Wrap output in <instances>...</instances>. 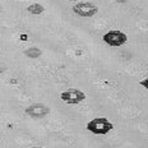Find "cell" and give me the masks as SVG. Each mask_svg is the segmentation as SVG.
Masks as SVG:
<instances>
[{"label":"cell","instance_id":"1","mask_svg":"<svg viewBox=\"0 0 148 148\" xmlns=\"http://www.w3.org/2000/svg\"><path fill=\"white\" fill-rule=\"evenodd\" d=\"M86 128H87L88 132H91V133L96 135H105L112 130L114 125L106 118H96V119H92L91 121H88Z\"/></svg>","mask_w":148,"mask_h":148},{"label":"cell","instance_id":"2","mask_svg":"<svg viewBox=\"0 0 148 148\" xmlns=\"http://www.w3.org/2000/svg\"><path fill=\"white\" fill-rule=\"evenodd\" d=\"M102 40L105 44L111 46V47H119V46H123L128 42V36L121 31L111 29L102 36Z\"/></svg>","mask_w":148,"mask_h":148},{"label":"cell","instance_id":"3","mask_svg":"<svg viewBox=\"0 0 148 148\" xmlns=\"http://www.w3.org/2000/svg\"><path fill=\"white\" fill-rule=\"evenodd\" d=\"M72 10L74 14L79 15V17H82V18H91L98 13V7L95 5L93 3L81 1V3H77L72 8Z\"/></svg>","mask_w":148,"mask_h":148},{"label":"cell","instance_id":"4","mask_svg":"<svg viewBox=\"0 0 148 148\" xmlns=\"http://www.w3.org/2000/svg\"><path fill=\"white\" fill-rule=\"evenodd\" d=\"M60 98L65 103L77 105V103H81L82 101L86 100V93L83 91H81V89L69 88V89H66V91L61 92V93H60Z\"/></svg>","mask_w":148,"mask_h":148},{"label":"cell","instance_id":"5","mask_svg":"<svg viewBox=\"0 0 148 148\" xmlns=\"http://www.w3.org/2000/svg\"><path fill=\"white\" fill-rule=\"evenodd\" d=\"M24 112L33 119H41V118H45L46 115L50 114V107L46 106L45 103L36 102V103L29 105V106L24 110Z\"/></svg>","mask_w":148,"mask_h":148},{"label":"cell","instance_id":"6","mask_svg":"<svg viewBox=\"0 0 148 148\" xmlns=\"http://www.w3.org/2000/svg\"><path fill=\"white\" fill-rule=\"evenodd\" d=\"M27 12L33 15H38V14H42L45 12V8L42 7L41 4H38V3H33V4H31L27 7Z\"/></svg>","mask_w":148,"mask_h":148},{"label":"cell","instance_id":"7","mask_svg":"<svg viewBox=\"0 0 148 148\" xmlns=\"http://www.w3.org/2000/svg\"><path fill=\"white\" fill-rule=\"evenodd\" d=\"M24 55H26L27 58H31V59H37V58H40L42 55V51L40 50L38 47H29L27 49V50H24Z\"/></svg>","mask_w":148,"mask_h":148},{"label":"cell","instance_id":"8","mask_svg":"<svg viewBox=\"0 0 148 148\" xmlns=\"http://www.w3.org/2000/svg\"><path fill=\"white\" fill-rule=\"evenodd\" d=\"M139 84L142 86V87H144V88H147L148 89V77L146 79H143V81H140L139 82Z\"/></svg>","mask_w":148,"mask_h":148},{"label":"cell","instance_id":"9","mask_svg":"<svg viewBox=\"0 0 148 148\" xmlns=\"http://www.w3.org/2000/svg\"><path fill=\"white\" fill-rule=\"evenodd\" d=\"M112 1H115V3H119V4H124V3L129 1V0H112Z\"/></svg>","mask_w":148,"mask_h":148},{"label":"cell","instance_id":"10","mask_svg":"<svg viewBox=\"0 0 148 148\" xmlns=\"http://www.w3.org/2000/svg\"><path fill=\"white\" fill-rule=\"evenodd\" d=\"M29 148H45V147H29Z\"/></svg>","mask_w":148,"mask_h":148},{"label":"cell","instance_id":"11","mask_svg":"<svg viewBox=\"0 0 148 148\" xmlns=\"http://www.w3.org/2000/svg\"><path fill=\"white\" fill-rule=\"evenodd\" d=\"M69 1H77V0H69Z\"/></svg>","mask_w":148,"mask_h":148}]
</instances>
